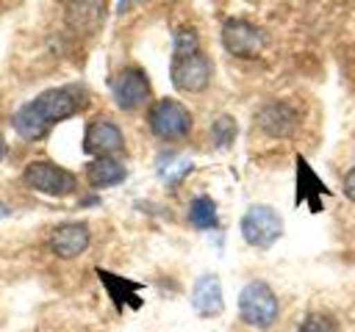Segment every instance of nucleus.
Instances as JSON below:
<instances>
[{"instance_id":"nucleus-3","label":"nucleus","mask_w":355,"mask_h":332,"mask_svg":"<svg viewBox=\"0 0 355 332\" xmlns=\"http://www.w3.org/2000/svg\"><path fill=\"white\" fill-rule=\"evenodd\" d=\"M277 296L272 293V288L261 279H252L241 288L239 293V315L241 321H247L250 326H258V329H266L275 324L277 318Z\"/></svg>"},{"instance_id":"nucleus-12","label":"nucleus","mask_w":355,"mask_h":332,"mask_svg":"<svg viewBox=\"0 0 355 332\" xmlns=\"http://www.w3.org/2000/svg\"><path fill=\"white\" fill-rule=\"evenodd\" d=\"M191 307L200 315H219L225 310L222 299V282L216 274H202L191 288Z\"/></svg>"},{"instance_id":"nucleus-8","label":"nucleus","mask_w":355,"mask_h":332,"mask_svg":"<svg viewBox=\"0 0 355 332\" xmlns=\"http://www.w3.org/2000/svg\"><path fill=\"white\" fill-rule=\"evenodd\" d=\"M111 94H114V102L122 111H133V108L147 102L150 80L139 66H125L111 77Z\"/></svg>"},{"instance_id":"nucleus-13","label":"nucleus","mask_w":355,"mask_h":332,"mask_svg":"<svg viewBox=\"0 0 355 332\" xmlns=\"http://www.w3.org/2000/svg\"><path fill=\"white\" fill-rule=\"evenodd\" d=\"M255 122L269 136H291V130L297 127V111L286 102H269L258 111Z\"/></svg>"},{"instance_id":"nucleus-16","label":"nucleus","mask_w":355,"mask_h":332,"mask_svg":"<svg viewBox=\"0 0 355 332\" xmlns=\"http://www.w3.org/2000/svg\"><path fill=\"white\" fill-rule=\"evenodd\" d=\"M316 194H327V188L319 183V177L311 172V166H308L302 158H297V199H300V202H302V199H313L311 208L319 210L322 205L316 202Z\"/></svg>"},{"instance_id":"nucleus-20","label":"nucleus","mask_w":355,"mask_h":332,"mask_svg":"<svg viewBox=\"0 0 355 332\" xmlns=\"http://www.w3.org/2000/svg\"><path fill=\"white\" fill-rule=\"evenodd\" d=\"M300 332H338V324L333 315L327 313H311L302 324H300Z\"/></svg>"},{"instance_id":"nucleus-7","label":"nucleus","mask_w":355,"mask_h":332,"mask_svg":"<svg viewBox=\"0 0 355 332\" xmlns=\"http://www.w3.org/2000/svg\"><path fill=\"white\" fill-rule=\"evenodd\" d=\"M222 44L236 58H255L266 47V33L244 19H227L222 25Z\"/></svg>"},{"instance_id":"nucleus-14","label":"nucleus","mask_w":355,"mask_h":332,"mask_svg":"<svg viewBox=\"0 0 355 332\" xmlns=\"http://www.w3.org/2000/svg\"><path fill=\"white\" fill-rule=\"evenodd\" d=\"M128 177V169L122 160H116L114 155H100L86 166V180L94 188H111L119 185Z\"/></svg>"},{"instance_id":"nucleus-21","label":"nucleus","mask_w":355,"mask_h":332,"mask_svg":"<svg viewBox=\"0 0 355 332\" xmlns=\"http://www.w3.org/2000/svg\"><path fill=\"white\" fill-rule=\"evenodd\" d=\"M344 194H347V199L355 202V169H349L344 177Z\"/></svg>"},{"instance_id":"nucleus-17","label":"nucleus","mask_w":355,"mask_h":332,"mask_svg":"<svg viewBox=\"0 0 355 332\" xmlns=\"http://www.w3.org/2000/svg\"><path fill=\"white\" fill-rule=\"evenodd\" d=\"M189 221L197 227V230H211L219 224V216H216V205L211 196H197L189 208Z\"/></svg>"},{"instance_id":"nucleus-11","label":"nucleus","mask_w":355,"mask_h":332,"mask_svg":"<svg viewBox=\"0 0 355 332\" xmlns=\"http://www.w3.org/2000/svg\"><path fill=\"white\" fill-rule=\"evenodd\" d=\"M64 19L75 33H94L105 19V0H67Z\"/></svg>"},{"instance_id":"nucleus-1","label":"nucleus","mask_w":355,"mask_h":332,"mask_svg":"<svg viewBox=\"0 0 355 332\" xmlns=\"http://www.w3.org/2000/svg\"><path fill=\"white\" fill-rule=\"evenodd\" d=\"M86 105V89L72 83V86H55V89H44L42 94H36L31 102L19 105L11 116L14 130L25 138V141H36L42 138L53 124L75 116L80 108Z\"/></svg>"},{"instance_id":"nucleus-4","label":"nucleus","mask_w":355,"mask_h":332,"mask_svg":"<svg viewBox=\"0 0 355 332\" xmlns=\"http://www.w3.org/2000/svg\"><path fill=\"white\" fill-rule=\"evenodd\" d=\"M283 235V219L269 205H250L241 216V238L250 246H272Z\"/></svg>"},{"instance_id":"nucleus-22","label":"nucleus","mask_w":355,"mask_h":332,"mask_svg":"<svg viewBox=\"0 0 355 332\" xmlns=\"http://www.w3.org/2000/svg\"><path fill=\"white\" fill-rule=\"evenodd\" d=\"M130 3H136V0H119V3H116V11H119V14H122V11H125V8H128V6H130Z\"/></svg>"},{"instance_id":"nucleus-2","label":"nucleus","mask_w":355,"mask_h":332,"mask_svg":"<svg viewBox=\"0 0 355 332\" xmlns=\"http://www.w3.org/2000/svg\"><path fill=\"white\" fill-rule=\"evenodd\" d=\"M172 86L180 91H202L211 80V61L200 53V39L191 28H183L175 33V55L169 66Z\"/></svg>"},{"instance_id":"nucleus-9","label":"nucleus","mask_w":355,"mask_h":332,"mask_svg":"<svg viewBox=\"0 0 355 332\" xmlns=\"http://www.w3.org/2000/svg\"><path fill=\"white\" fill-rule=\"evenodd\" d=\"M47 243H50V252L55 257L72 260V257H78V255H83L89 249L92 232H89V227L83 221H67V224H61V227H55L50 232Z\"/></svg>"},{"instance_id":"nucleus-15","label":"nucleus","mask_w":355,"mask_h":332,"mask_svg":"<svg viewBox=\"0 0 355 332\" xmlns=\"http://www.w3.org/2000/svg\"><path fill=\"white\" fill-rule=\"evenodd\" d=\"M97 277L105 282V288H108V293H111V299H114L116 307H139V304H141V299H139V285H136V282L122 279V277H114V274H108V271H103V268H97Z\"/></svg>"},{"instance_id":"nucleus-10","label":"nucleus","mask_w":355,"mask_h":332,"mask_svg":"<svg viewBox=\"0 0 355 332\" xmlns=\"http://www.w3.org/2000/svg\"><path fill=\"white\" fill-rule=\"evenodd\" d=\"M125 149V138H122V130L108 122V119H97L86 127L83 133V152L86 155H114V152H122Z\"/></svg>"},{"instance_id":"nucleus-6","label":"nucleus","mask_w":355,"mask_h":332,"mask_svg":"<svg viewBox=\"0 0 355 332\" xmlns=\"http://www.w3.org/2000/svg\"><path fill=\"white\" fill-rule=\"evenodd\" d=\"M150 130L158 138H183L191 130V113L183 102L164 97L150 111Z\"/></svg>"},{"instance_id":"nucleus-23","label":"nucleus","mask_w":355,"mask_h":332,"mask_svg":"<svg viewBox=\"0 0 355 332\" xmlns=\"http://www.w3.org/2000/svg\"><path fill=\"white\" fill-rule=\"evenodd\" d=\"M6 152H8V147H6V138H3V133H0V160L6 158Z\"/></svg>"},{"instance_id":"nucleus-24","label":"nucleus","mask_w":355,"mask_h":332,"mask_svg":"<svg viewBox=\"0 0 355 332\" xmlns=\"http://www.w3.org/2000/svg\"><path fill=\"white\" fill-rule=\"evenodd\" d=\"M3 216H8V208H6L3 202H0V219H3Z\"/></svg>"},{"instance_id":"nucleus-18","label":"nucleus","mask_w":355,"mask_h":332,"mask_svg":"<svg viewBox=\"0 0 355 332\" xmlns=\"http://www.w3.org/2000/svg\"><path fill=\"white\" fill-rule=\"evenodd\" d=\"M236 133H239L236 119L227 116V113H222V116L214 119V124H211V141H214V147H219V149L230 147V144L236 141Z\"/></svg>"},{"instance_id":"nucleus-5","label":"nucleus","mask_w":355,"mask_h":332,"mask_svg":"<svg viewBox=\"0 0 355 332\" xmlns=\"http://www.w3.org/2000/svg\"><path fill=\"white\" fill-rule=\"evenodd\" d=\"M22 180L28 188L39 191V194H47V196H67L75 191V177L72 172H67L64 166L58 163H50V160H33L25 166L22 172Z\"/></svg>"},{"instance_id":"nucleus-19","label":"nucleus","mask_w":355,"mask_h":332,"mask_svg":"<svg viewBox=\"0 0 355 332\" xmlns=\"http://www.w3.org/2000/svg\"><path fill=\"white\" fill-rule=\"evenodd\" d=\"M191 169V160L189 158H180V155H164L161 163H158V174L164 183H178L183 180V174Z\"/></svg>"}]
</instances>
